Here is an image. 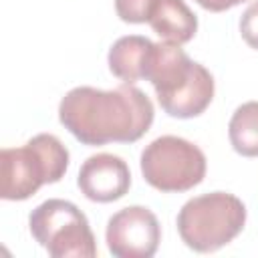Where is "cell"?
Masks as SVG:
<instances>
[{
    "label": "cell",
    "instance_id": "cell-9",
    "mask_svg": "<svg viewBox=\"0 0 258 258\" xmlns=\"http://www.w3.org/2000/svg\"><path fill=\"white\" fill-rule=\"evenodd\" d=\"M149 24L165 42L183 44L196 36L198 18L183 0H157Z\"/></svg>",
    "mask_w": 258,
    "mask_h": 258
},
{
    "label": "cell",
    "instance_id": "cell-5",
    "mask_svg": "<svg viewBox=\"0 0 258 258\" xmlns=\"http://www.w3.org/2000/svg\"><path fill=\"white\" fill-rule=\"evenodd\" d=\"M34 240L52 258H95L97 244L85 214L71 202L46 200L28 218Z\"/></svg>",
    "mask_w": 258,
    "mask_h": 258
},
{
    "label": "cell",
    "instance_id": "cell-11",
    "mask_svg": "<svg viewBox=\"0 0 258 258\" xmlns=\"http://www.w3.org/2000/svg\"><path fill=\"white\" fill-rule=\"evenodd\" d=\"M232 147L244 157H258V101L240 105L228 125Z\"/></svg>",
    "mask_w": 258,
    "mask_h": 258
},
{
    "label": "cell",
    "instance_id": "cell-10",
    "mask_svg": "<svg viewBox=\"0 0 258 258\" xmlns=\"http://www.w3.org/2000/svg\"><path fill=\"white\" fill-rule=\"evenodd\" d=\"M151 48H153V42L145 36H139V34L121 36L119 40L113 42L109 50V56H107L109 71L125 83H135L143 79Z\"/></svg>",
    "mask_w": 258,
    "mask_h": 258
},
{
    "label": "cell",
    "instance_id": "cell-14",
    "mask_svg": "<svg viewBox=\"0 0 258 258\" xmlns=\"http://www.w3.org/2000/svg\"><path fill=\"white\" fill-rule=\"evenodd\" d=\"M196 2L210 12H224V10H230L238 4H242L244 0H196Z\"/></svg>",
    "mask_w": 258,
    "mask_h": 258
},
{
    "label": "cell",
    "instance_id": "cell-3",
    "mask_svg": "<svg viewBox=\"0 0 258 258\" xmlns=\"http://www.w3.org/2000/svg\"><path fill=\"white\" fill-rule=\"evenodd\" d=\"M69 167L67 147L50 133L34 135L22 147L0 151V198L28 200L44 183L58 181Z\"/></svg>",
    "mask_w": 258,
    "mask_h": 258
},
{
    "label": "cell",
    "instance_id": "cell-4",
    "mask_svg": "<svg viewBox=\"0 0 258 258\" xmlns=\"http://www.w3.org/2000/svg\"><path fill=\"white\" fill-rule=\"evenodd\" d=\"M246 224V206L232 194L212 191L191 198L177 214V232L187 248L216 252L230 244Z\"/></svg>",
    "mask_w": 258,
    "mask_h": 258
},
{
    "label": "cell",
    "instance_id": "cell-1",
    "mask_svg": "<svg viewBox=\"0 0 258 258\" xmlns=\"http://www.w3.org/2000/svg\"><path fill=\"white\" fill-rule=\"evenodd\" d=\"M58 119L85 145L133 143L149 131L153 105L133 83L111 91L77 87L62 97Z\"/></svg>",
    "mask_w": 258,
    "mask_h": 258
},
{
    "label": "cell",
    "instance_id": "cell-8",
    "mask_svg": "<svg viewBox=\"0 0 258 258\" xmlns=\"http://www.w3.org/2000/svg\"><path fill=\"white\" fill-rule=\"evenodd\" d=\"M77 183L87 200L107 204L129 191L131 173L121 157L113 153H97L81 165Z\"/></svg>",
    "mask_w": 258,
    "mask_h": 258
},
{
    "label": "cell",
    "instance_id": "cell-7",
    "mask_svg": "<svg viewBox=\"0 0 258 258\" xmlns=\"http://www.w3.org/2000/svg\"><path fill=\"white\" fill-rule=\"evenodd\" d=\"M105 240L117 258H151L157 252L161 228L151 210L129 206L109 218Z\"/></svg>",
    "mask_w": 258,
    "mask_h": 258
},
{
    "label": "cell",
    "instance_id": "cell-12",
    "mask_svg": "<svg viewBox=\"0 0 258 258\" xmlns=\"http://www.w3.org/2000/svg\"><path fill=\"white\" fill-rule=\"evenodd\" d=\"M155 4L157 0H115V10L123 22L141 24L149 22Z\"/></svg>",
    "mask_w": 258,
    "mask_h": 258
},
{
    "label": "cell",
    "instance_id": "cell-2",
    "mask_svg": "<svg viewBox=\"0 0 258 258\" xmlns=\"http://www.w3.org/2000/svg\"><path fill=\"white\" fill-rule=\"evenodd\" d=\"M143 79L153 85L161 109L177 119L202 115L214 99L212 73L173 42H153Z\"/></svg>",
    "mask_w": 258,
    "mask_h": 258
},
{
    "label": "cell",
    "instance_id": "cell-13",
    "mask_svg": "<svg viewBox=\"0 0 258 258\" xmlns=\"http://www.w3.org/2000/svg\"><path fill=\"white\" fill-rule=\"evenodd\" d=\"M240 32H242L244 42L250 48L258 50V0L252 2L244 10V14L240 18Z\"/></svg>",
    "mask_w": 258,
    "mask_h": 258
},
{
    "label": "cell",
    "instance_id": "cell-6",
    "mask_svg": "<svg viewBox=\"0 0 258 258\" xmlns=\"http://www.w3.org/2000/svg\"><path fill=\"white\" fill-rule=\"evenodd\" d=\"M141 173L159 191H187L206 175L204 151L187 139L163 135L141 153Z\"/></svg>",
    "mask_w": 258,
    "mask_h": 258
}]
</instances>
